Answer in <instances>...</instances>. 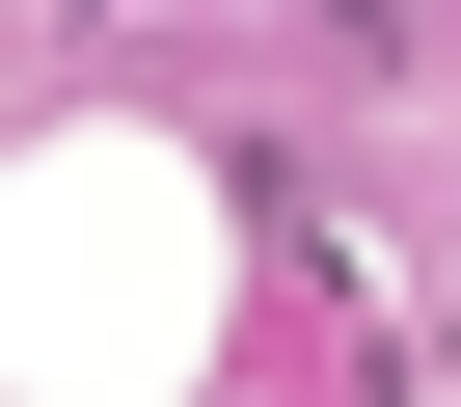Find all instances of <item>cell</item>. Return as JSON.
<instances>
[{"mask_svg": "<svg viewBox=\"0 0 461 407\" xmlns=\"http://www.w3.org/2000/svg\"><path fill=\"white\" fill-rule=\"evenodd\" d=\"M217 163L190 136H28V245H0V326H28V407H190L217 380Z\"/></svg>", "mask_w": 461, "mask_h": 407, "instance_id": "6da1fadb", "label": "cell"}]
</instances>
